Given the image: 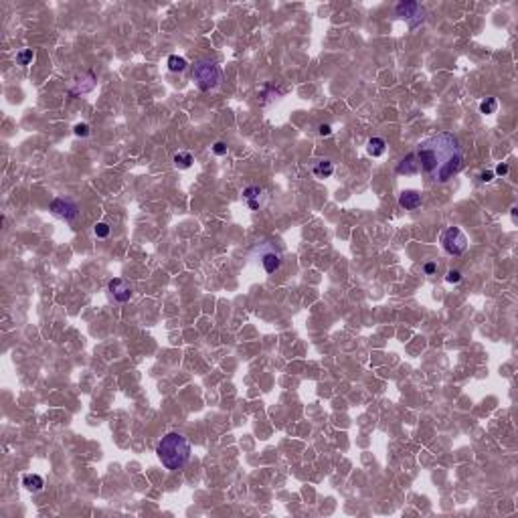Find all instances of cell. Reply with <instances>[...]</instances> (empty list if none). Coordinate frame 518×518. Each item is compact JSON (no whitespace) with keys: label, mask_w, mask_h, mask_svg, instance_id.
<instances>
[{"label":"cell","mask_w":518,"mask_h":518,"mask_svg":"<svg viewBox=\"0 0 518 518\" xmlns=\"http://www.w3.org/2000/svg\"><path fill=\"white\" fill-rule=\"evenodd\" d=\"M441 245L450 255H462L468 247V237L460 227H448L441 235Z\"/></svg>","instance_id":"4"},{"label":"cell","mask_w":518,"mask_h":518,"mask_svg":"<svg viewBox=\"0 0 518 518\" xmlns=\"http://www.w3.org/2000/svg\"><path fill=\"white\" fill-rule=\"evenodd\" d=\"M492 178H494V172H492V170H484L482 176H480V180H482V182H490Z\"/></svg>","instance_id":"24"},{"label":"cell","mask_w":518,"mask_h":518,"mask_svg":"<svg viewBox=\"0 0 518 518\" xmlns=\"http://www.w3.org/2000/svg\"><path fill=\"white\" fill-rule=\"evenodd\" d=\"M93 231H95V235H97V237H101V239H103V237H107V235H109V225H107V223H97Z\"/></svg>","instance_id":"19"},{"label":"cell","mask_w":518,"mask_h":518,"mask_svg":"<svg viewBox=\"0 0 518 518\" xmlns=\"http://www.w3.org/2000/svg\"><path fill=\"white\" fill-rule=\"evenodd\" d=\"M107 287H109V293L114 295V300L120 302V304H124V302H128V300L132 298V285H130V281L124 279V277L112 279V281L107 283Z\"/></svg>","instance_id":"7"},{"label":"cell","mask_w":518,"mask_h":518,"mask_svg":"<svg viewBox=\"0 0 518 518\" xmlns=\"http://www.w3.org/2000/svg\"><path fill=\"white\" fill-rule=\"evenodd\" d=\"M187 59L184 57H178V55H170L168 57V69L172 71V73H180V71H184L187 69Z\"/></svg>","instance_id":"15"},{"label":"cell","mask_w":518,"mask_h":518,"mask_svg":"<svg viewBox=\"0 0 518 518\" xmlns=\"http://www.w3.org/2000/svg\"><path fill=\"white\" fill-rule=\"evenodd\" d=\"M73 132H75L77 136H83V138H85V136H89V126H87V124H77L75 128H73Z\"/></svg>","instance_id":"22"},{"label":"cell","mask_w":518,"mask_h":518,"mask_svg":"<svg viewBox=\"0 0 518 518\" xmlns=\"http://www.w3.org/2000/svg\"><path fill=\"white\" fill-rule=\"evenodd\" d=\"M421 172L435 184L450 182L464 164V150L460 140L450 132H439L423 140L417 148Z\"/></svg>","instance_id":"1"},{"label":"cell","mask_w":518,"mask_h":518,"mask_svg":"<svg viewBox=\"0 0 518 518\" xmlns=\"http://www.w3.org/2000/svg\"><path fill=\"white\" fill-rule=\"evenodd\" d=\"M16 61H18L20 65H28V63L32 61V51H30V49H24V51H20V53L16 55Z\"/></svg>","instance_id":"18"},{"label":"cell","mask_w":518,"mask_h":518,"mask_svg":"<svg viewBox=\"0 0 518 518\" xmlns=\"http://www.w3.org/2000/svg\"><path fill=\"white\" fill-rule=\"evenodd\" d=\"M51 211H53V215H57V217H61V219H65V221H73V219L79 215L77 203L71 201V199H65V197L55 199V201L51 203Z\"/></svg>","instance_id":"6"},{"label":"cell","mask_w":518,"mask_h":518,"mask_svg":"<svg viewBox=\"0 0 518 518\" xmlns=\"http://www.w3.org/2000/svg\"><path fill=\"white\" fill-rule=\"evenodd\" d=\"M446 281H448V283H458V281H462V273H460L458 269H452V271H448Z\"/></svg>","instance_id":"20"},{"label":"cell","mask_w":518,"mask_h":518,"mask_svg":"<svg viewBox=\"0 0 518 518\" xmlns=\"http://www.w3.org/2000/svg\"><path fill=\"white\" fill-rule=\"evenodd\" d=\"M221 77H223V73H221V69H219V65L215 61H211V59L195 61V65H193V81L197 83V87L201 91L215 89L221 83Z\"/></svg>","instance_id":"3"},{"label":"cell","mask_w":518,"mask_h":518,"mask_svg":"<svg viewBox=\"0 0 518 518\" xmlns=\"http://www.w3.org/2000/svg\"><path fill=\"white\" fill-rule=\"evenodd\" d=\"M435 269H437V265H435V263H433V261H431V263H427V265H425V273H429V275H431V273H433V271H435Z\"/></svg>","instance_id":"26"},{"label":"cell","mask_w":518,"mask_h":518,"mask_svg":"<svg viewBox=\"0 0 518 518\" xmlns=\"http://www.w3.org/2000/svg\"><path fill=\"white\" fill-rule=\"evenodd\" d=\"M213 152H215L217 156H225V154H227V144H223V142H217V144L213 146Z\"/></svg>","instance_id":"21"},{"label":"cell","mask_w":518,"mask_h":518,"mask_svg":"<svg viewBox=\"0 0 518 518\" xmlns=\"http://www.w3.org/2000/svg\"><path fill=\"white\" fill-rule=\"evenodd\" d=\"M243 199L247 201L249 209L257 211L259 207L263 205V201L267 199V193H265V189H261V187H247V189L243 191Z\"/></svg>","instance_id":"8"},{"label":"cell","mask_w":518,"mask_h":518,"mask_svg":"<svg viewBox=\"0 0 518 518\" xmlns=\"http://www.w3.org/2000/svg\"><path fill=\"white\" fill-rule=\"evenodd\" d=\"M261 263H263V269L267 273H275L279 269V265H281V259H279V255L275 251H267V253L261 255Z\"/></svg>","instance_id":"11"},{"label":"cell","mask_w":518,"mask_h":518,"mask_svg":"<svg viewBox=\"0 0 518 518\" xmlns=\"http://www.w3.org/2000/svg\"><path fill=\"white\" fill-rule=\"evenodd\" d=\"M22 484H24V488L30 490V492H41L43 486H45V480H43L39 474H26V476L22 478Z\"/></svg>","instance_id":"12"},{"label":"cell","mask_w":518,"mask_h":518,"mask_svg":"<svg viewBox=\"0 0 518 518\" xmlns=\"http://www.w3.org/2000/svg\"><path fill=\"white\" fill-rule=\"evenodd\" d=\"M385 148H387V142L383 138H371L368 140V146H366V152L377 158V156L385 154Z\"/></svg>","instance_id":"14"},{"label":"cell","mask_w":518,"mask_h":518,"mask_svg":"<svg viewBox=\"0 0 518 518\" xmlns=\"http://www.w3.org/2000/svg\"><path fill=\"white\" fill-rule=\"evenodd\" d=\"M496 109H498V101H496V97H486L482 103H480V112L486 114V116L496 114Z\"/></svg>","instance_id":"17"},{"label":"cell","mask_w":518,"mask_h":518,"mask_svg":"<svg viewBox=\"0 0 518 518\" xmlns=\"http://www.w3.org/2000/svg\"><path fill=\"white\" fill-rule=\"evenodd\" d=\"M397 16L407 20L411 28H417L419 24H423L425 20V8L419 4V2H413V0H407V2H399L397 8H395Z\"/></svg>","instance_id":"5"},{"label":"cell","mask_w":518,"mask_h":518,"mask_svg":"<svg viewBox=\"0 0 518 518\" xmlns=\"http://www.w3.org/2000/svg\"><path fill=\"white\" fill-rule=\"evenodd\" d=\"M174 164L178 166V168H191L193 166V154L191 152H178V154H174Z\"/></svg>","instance_id":"16"},{"label":"cell","mask_w":518,"mask_h":518,"mask_svg":"<svg viewBox=\"0 0 518 518\" xmlns=\"http://www.w3.org/2000/svg\"><path fill=\"white\" fill-rule=\"evenodd\" d=\"M395 170H397V174H407V176L421 172V168H419V160H417V154H415V152H409V154H407V156L397 164Z\"/></svg>","instance_id":"9"},{"label":"cell","mask_w":518,"mask_h":518,"mask_svg":"<svg viewBox=\"0 0 518 518\" xmlns=\"http://www.w3.org/2000/svg\"><path fill=\"white\" fill-rule=\"evenodd\" d=\"M399 205L405 211H415L421 205V195L417 191H403L399 197Z\"/></svg>","instance_id":"10"},{"label":"cell","mask_w":518,"mask_h":518,"mask_svg":"<svg viewBox=\"0 0 518 518\" xmlns=\"http://www.w3.org/2000/svg\"><path fill=\"white\" fill-rule=\"evenodd\" d=\"M496 174H500V176L508 174V164H498V166H496Z\"/></svg>","instance_id":"25"},{"label":"cell","mask_w":518,"mask_h":518,"mask_svg":"<svg viewBox=\"0 0 518 518\" xmlns=\"http://www.w3.org/2000/svg\"><path fill=\"white\" fill-rule=\"evenodd\" d=\"M156 456L166 470H180L191 460V443L182 433H166L158 441Z\"/></svg>","instance_id":"2"},{"label":"cell","mask_w":518,"mask_h":518,"mask_svg":"<svg viewBox=\"0 0 518 518\" xmlns=\"http://www.w3.org/2000/svg\"><path fill=\"white\" fill-rule=\"evenodd\" d=\"M332 174H334V164H332L330 160H318V162L314 164V176H318V178H330Z\"/></svg>","instance_id":"13"},{"label":"cell","mask_w":518,"mask_h":518,"mask_svg":"<svg viewBox=\"0 0 518 518\" xmlns=\"http://www.w3.org/2000/svg\"><path fill=\"white\" fill-rule=\"evenodd\" d=\"M318 132H320V136H330V134H332V126H330V124H322V126L318 128Z\"/></svg>","instance_id":"23"}]
</instances>
